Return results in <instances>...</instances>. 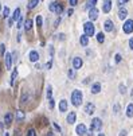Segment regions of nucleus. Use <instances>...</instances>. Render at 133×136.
Returning a JSON list of instances; mask_svg holds the SVG:
<instances>
[{"label": "nucleus", "mask_w": 133, "mask_h": 136, "mask_svg": "<svg viewBox=\"0 0 133 136\" xmlns=\"http://www.w3.org/2000/svg\"><path fill=\"white\" fill-rule=\"evenodd\" d=\"M69 77H70V78H74V73H73V70H69Z\"/></svg>", "instance_id": "obj_43"}, {"label": "nucleus", "mask_w": 133, "mask_h": 136, "mask_svg": "<svg viewBox=\"0 0 133 136\" xmlns=\"http://www.w3.org/2000/svg\"><path fill=\"white\" fill-rule=\"evenodd\" d=\"M79 42H81V45H82L83 47H86V46L89 45V38L86 35H82V36H81V39H79Z\"/></svg>", "instance_id": "obj_20"}, {"label": "nucleus", "mask_w": 133, "mask_h": 136, "mask_svg": "<svg viewBox=\"0 0 133 136\" xmlns=\"http://www.w3.org/2000/svg\"><path fill=\"white\" fill-rule=\"evenodd\" d=\"M83 30H85V35L86 36H93L94 35V24L92 22H87L83 24Z\"/></svg>", "instance_id": "obj_3"}, {"label": "nucleus", "mask_w": 133, "mask_h": 136, "mask_svg": "<svg viewBox=\"0 0 133 136\" xmlns=\"http://www.w3.org/2000/svg\"><path fill=\"white\" fill-rule=\"evenodd\" d=\"M71 102H73L74 106H79L82 104V92L75 89V90L71 93Z\"/></svg>", "instance_id": "obj_1"}, {"label": "nucleus", "mask_w": 133, "mask_h": 136, "mask_svg": "<svg viewBox=\"0 0 133 136\" xmlns=\"http://www.w3.org/2000/svg\"><path fill=\"white\" fill-rule=\"evenodd\" d=\"M96 4H97V0H89L87 4H86V8H93V7H96Z\"/></svg>", "instance_id": "obj_27"}, {"label": "nucleus", "mask_w": 133, "mask_h": 136, "mask_svg": "<svg viewBox=\"0 0 133 136\" xmlns=\"http://www.w3.org/2000/svg\"><path fill=\"white\" fill-rule=\"evenodd\" d=\"M27 102H28V94L27 93H23V96L20 97V104L24 105V104H27Z\"/></svg>", "instance_id": "obj_26"}, {"label": "nucleus", "mask_w": 133, "mask_h": 136, "mask_svg": "<svg viewBox=\"0 0 133 136\" xmlns=\"http://www.w3.org/2000/svg\"><path fill=\"white\" fill-rule=\"evenodd\" d=\"M98 136H105V133H99Z\"/></svg>", "instance_id": "obj_48"}, {"label": "nucleus", "mask_w": 133, "mask_h": 136, "mask_svg": "<svg viewBox=\"0 0 133 136\" xmlns=\"http://www.w3.org/2000/svg\"><path fill=\"white\" fill-rule=\"evenodd\" d=\"M38 2H39V0H30V3H28V10L35 8V7L38 6Z\"/></svg>", "instance_id": "obj_25"}, {"label": "nucleus", "mask_w": 133, "mask_h": 136, "mask_svg": "<svg viewBox=\"0 0 133 136\" xmlns=\"http://www.w3.org/2000/svg\"><path fill=\"white\" fill-rule=\"evenodd\" d=\"M22 26H23V18H19V22H18V29H22Z\"/></svg>", "instance_id": "obj_34"}, {"label": "nucleus", "mask_w": 133, "mask_h": 136, "mask_svg": "<svg viewBox=\"0 0 133 136\" xmlns=\"http://www.w3.org/2000/svg\"><path fill=\"white\" fill-rule=\"evenodd\" d=\"M8 15H9V10H8V8L6 7V8H4V18H8Z\"/></svg>", "instance_id": "obj_37"}, {"label": "nucleus", "mask_w": 133, "mask_h": 136, "mask_svg": "<svg viewBox=\"0 0 133 136\" xmlns=\"http://www.w3.org/2000/svg\"><path fill=\"white\" fill-rule=\"evenodd\" d=\"M118 112H120V105H118V104H116V105H114V113L117 115Z\"/></svg>", "instance_id": "obj_38"}, {"label": "nucleus", "mask_w": 133, "mask_h": 136, "mask_svg": "<svg viewBox=\"0 0 133 136\" xmlns=\"http://www.w3.org/2000/svg\"><path fill=\"white\" fill-rule=\"evenodd\" d=\"M49 106H50V108H54V98L49 100Z\"/></svg>", "instance_id": "obj_39"}, {"label": "nucleus", "mask_w": 133, "mask_h": 136, "mask_svg": "<svg viewBox=\"0 0 133 136\" xmlns=\"http://www.w3.org/2000/svg\"><path fill=\"white\" fill-rule=\"evenodd\" d=\"M128 2H129V0H117V4H118L120 7H122V6H124L125 3H128Z\"/></svg>", "instance_id": "obj_33"}, {"label": "nucleus", "mask_w": 133, "mask_h": 136, "mask_svg": "<svg viewBox=\"0 0 133 136\" xmlns=\"http://www.w3.org/2000/svg\"><path fill=\"white\" fill-rule=\"evenodd\" d=\"M38 59H39V54H38L36 51H31L30 53V61L31 62H36Z\"/></svg>", "instance_id": "obj_18"}, {"label": "nucleus", "mask_w": 133, "mask_h": 136, "mask_svg": "<svg viewBox=\"0 0 133 136\" xmlns=\"http://www.w3.org/2000/svg\"><path fill=\"white\" fill-rule=\"evenodd\" d=\"M24 112L23 111H18L16 112V117H18V121H22V120H24Z\"/></svg>", "instance_id": "obj_24"}, {"label": "nucleus", "mask_w": 133, "mask_h": 136, "mask_svg": "<svg viewBox=\"0 0 133 136\" xmlns=\"http://www.w3.org/2000/svg\"><path fill=\"white\" fill-rule=\"evenodd\" d=\"M122 30H124L125 34H132V32H133V20L128 19L124 23V26H122Z\"/></svg>", "instance_id": "obj_4"}, {"label": "nucleus", "mask_w": 133, "mask_h": 136, "mask_svg": "<svg viewBox=\"0 0 133 136\" xmlns=\"http://www.w3.org/2000/svg\"><path fill=\"white\" fill-rule=\"evenodd\" d=\"M46 67H47V69H50V67H51V61H50V62H47V65H46Z\"/></svg>", "instance_id": "obj_46"}, {"label": "nucleus", "mask_w": 133, "mask_h": 136, "mask_svg": "<svg viewBox=\"0 0 133 136\" xmlns=\"http://www.w3.org/2000/svg\"><path fill=\"white\" fill-rule=\"evenodd\" d=\"M49 8H50V11L51 12H54V13H56V15H59V13H62V11H63V6L59 2H53L49 6Z\"/></svg>", "instance_id": "obj_2"}, {"label": "nucleus", "mask_w": 133, "mask_h": 136, "mask_svg": "<svg viewBox=\"0 0 133 136\" xmlns=\"http://www.w3.org/2000/svg\"><path fill=\"white\" fill-rule=\"evenodd\" d=\"M98 10L96 7H93V8H90L89 10V18H90V20H96L97 18H98Z\"/></svg>", "instance_id": "obj_9"}, {"label": "nucleus", "mask_w": 133, "mask_h": 136, "mask_svg": "<svg viewBox=\"0 0 133 136\" xmlns=\"http://www.w3.org/2000/svg\"><path fill=\"white\" fill-rule=\"evenodd\" d=\"M75 132H77V135H79V136L86 135V132H87L86 125H85V124H78V125H77V128H75Z\"/></svg>", "instance_id": "obj_7"}, {"label": "nucleus", "mask_w": 133, "mask_h": 136, "mask_svg": "<svg viewBox=\"0 0 133 136\" xmlns=\"http://www.w3.org/2000/svg\"><path fill=\"white\" fill-rule=\"evenodd\" d=\"M69 3H70V6H71V7H74V6H77L78 0H69Z\"/></svg>", "instance_id": "obj_36"}, {"label": "nucleus", "mask_w": 133, "mask_h": 136, "mask_svg": "<svg viewBox=\"0 0 133 136\" xmlns=\"http://www.w3.org/2000/svg\"><path fill=\"white\" fill-rule=\"evenodd\" d=\"M101 92V84L99 82H96V84H93V86H92V93L93 94H97V93Z\"/></svg>", "instance_id": "obj_14"}, {"label": "nucleus", "mask_w": 133, "mask_h": 136, "mask_svg": "<svg viewBox=\"0 0 133 136\" xmlns=\"http://www.w3.org/2000/svg\"><path fill=\"white\" fill-rule=\"evenodd\" d=\"M8 24H9V27H11V26L13 24V20H12V19H8Z\"/></svg>", "instance_id": "obj_45"}, {"label": "nucleus", "mask_w": 133, "mask_h": 136, "mask_svg": "<svg viewBox=\"0 0 133 136\" xmlns=\"http://www.w3.org/2000/svg\"><path fill=\"white\" fill-rule=\"evenodd\" d=\"M75 120H77V113H75V112H70V113L67 115V123L69 124H74Z\"/></svg>", "instance_id": "obj_12"}, {"label": "nucleus", "mask_w": 133, "mask_h": 136, "mask_svg": "<svg viewBox=\"0 0 133 136\" xmlns=\"http://www.w3.org/2000/svg\"><path fill=\"white\" fill-rule=\"evenodd\" d=\"M32 24H34V22H32L31 19H27L26 23L23 24V26H24V30H26V31H30V30L32 29Z\"/></svg>", "instance_id": "obj_19"}, {"label": "nucleus", "mask_w": 133, "mask_h": 136, "mask_svg": "<svg viewBox=\"0 0 133 136\" xmlns=\"http://www.w3.org/2000/svg\"><path fill=\"white\" fill-rule=\"evenodd\" d=\"M0 8H2V4H0Z\"/></svg>", "instance_id": "obj_49"}, {"label": "nucleus", "mask_w": 133, "mask_h": 136, "mask_svg": "<svg viewBox=\"0 0 133 136\" xmlns=\"http://www.w3.org/2000/svg\"><path fill=\"white\" fill-rule=\"evenodd\" d=\"M19 18H20V8H16L15 10V12H13V15H12V18L11 19L15 22V20H19Z\"/></svg>", "instance_id": "obj_21"}, {"label": "nucleus", "mask_w": 133, "mask_h": 136, "mask_svg": "<svg viewBox=\"0 0 133 136\" xmlns=\"http://www.w3.org/2000/svg\"><path fill=\"white\" fill-rule=\"evenodd\" d=\"M4 59H6V67L8 70H11L12 67V62H13V59H12V55L11 53H7V54H4Z\"/></svg>", "instance_id": "obj_6"}, {"label": "nucleus", "mask_w": 133, "mask_h": 136, "mask_svg": "<svg viewBox=\"0 0 133 136\" xmlns=\"http://www.w3.org/2000/svg\"><path fill=\"white\" fill-rule=\"evenodd\" d=\"M104 29H105V31H106V32H110V31L113 30V22L108 19L105 23H104Z\"/></svg>", "instance_id": "obj_13"}, {"label": "nucleus", "mask_w": 133, "mask_h": 136, "mask_svg": "<svg viewBox=\"0 0 133 136\" xmlns=\"http://www.w3.org/2000/svg\"><path fill=\"white\" fill-rule=\"evenodd\" d=\"M82 59H81L79 57H75L74 59H73V67L75 69V70H77V69H81V67H82Z\"/></svg>", "instance_id": "obj_10"}, {"label": "nucleus", "mask_w": 133, "mask_h": 136, "mask_svg": "<svg viewBox=\"0 0 133 136\" xmlns=\"http://www.w3.org/2000/svg\"><path fill=\"white\" fill-rule=\"evenodd\" d=\"M42 22H43V20H42V16L39 15V16L36 18V24H38V26H42Z\"/></svg>", "instance_id": "obj_35"}, {"label": "nucleus", "mask_w": 133, "mask_h": 136, "mask_svg": "<svg viewBox=\"0 0 133 136\" xmlns=\"http://www.w3.org/2000/svg\"><path fill=\"white\" fill-rule=\"evenodd\" d=\"M46 136H54V133L53 132H49V133H46Z\"/></svg>", "instance_id": "obj_47"}, {"label": "nucleus", "mask_w": 133, "mask_h": 136, "mask_svg": "<svg viewBox=\"0 0 133 136\" xmlns=\"http://www.w3.org/2000/svg\"><path fill=\"white\" fill-rule=\"evenodd\" d=\"M114 58H116V62H121V55L120 54H116Z\"/></svg>", "instance_id": "obj_40"}, {"label": "nucleus", "mask_w": 133, "mask_h": 136, "mask_svg": "<svg viewBox=\"0 0 133 136\" xmlns=\"http://www.w3.org/2000/svg\"><path fill=\"white\" fill-rule=\"evenodd\" d=\"M126 16H128V11L125 8H120V11H118V18H120L121 20H124V19H126Z\"/></svg>", "instance_id": "obj_15"}, {"label": "nucleus", "mask_w": 133, "mask_h": 136, "mask_svg": "<svg viewBox=\"0 0 133 136\" xmlns=\"http://www.w3.org/2000/svg\"><path fill=\"white\" fill-rule=\"evenodd\" d=\"M53 125H54V128L58 131V132H61V128H59V125H58V124H56V123H53Z\"/></svg>", "instance_id": "obj_41"}, {"label": "nucleus", "mask_w": 133, "mask_h": 136, "mask_svg": "<svg viewBox=\"0 0 133 136\" xmlns=\"http://www.w3.org/2000/svg\"><path fill=\"white\" fill-rule=\"evenodd\" d=\"M0 69H2V66H0Z\"/></svg>", "instance_id": "obj_51"}, {"label": "nucleus", "mask_w": 133, "mask_h": 136, "mask_svg": "<svg viewBox=\"0 0 133 136\" xmlns=\"http://www.w3.org/2000/svg\"><path fill=\"white\" fill-rule=\"evenodd\" d=\"M16 77H18V70L13 69V70H12V76H11V81H9V84H11V85H13V82H15Z\"/></svg>", "instance_id": "obj_23"}, {"label": "nucleus", "mask_w": 133, "mask_h": 136, "mask_svg": "<svg viewBox=\"0 0 133 136\" xmlns=\"http://www.w3.org/2000/svg\"><path fill=\"white\" fill-rule=\"evenodd\" d=\"M27 136H36V132H35V129L30 128V129L27 131Z\"/></svg>", "instance_id": "obj_30"}, {"label": "nucleus", "mask_w": 133, "mask_h": 136, "mask_svg": "<svg viewBox=\"0 0 133 136\" xmlns=\"http://www.w3.org/2000/svg\"><path fill=\"white\" fill-rule=\"evenodd\" d=\"M47 98H49V100L53 98V88H51L50 85L47 86Z\"/></svg>", "instance_id": "obj_29"}, {"label": "nucleus", "mask_w": 133, "mask_h": 136, "mask_svg": "<svg viewBox=\"0 0 133 136\" xmlns=\"http://www.w3.org/2000/svg\"><path fill=\"white\" fill-rule=\"evenodd\" d=\"M126 116L128 117H133V104H129L126 108Z\"/></svg>", "instance_id": "obj_22"}, {"label": "nucleus", "mask_w": 133, "mask_h": 136, "mask_svg": "<svg viewBox=\"0 0 133 136\" xmlns=\"http://www.w3.org/2000/svg\"><path fill=\"white\" fill-rule=\"evenodd\" d=\"M120 136H126V131H125V129H122L121 132H120Z\"/></svg>", "instance_id": "obj_44"}, {"label": "nucleus", "mask_w": 133, "mask_h": 136, "mask_svg": "<svg viewBox=\"0 0 133 136\" xmlns=\"http://www.w3.org/2000/svg\"><path fill=\"white\" fill-rule=\"evenodd\" d=\"M120 93L121 94H125L126 93V88H125V85H122V84L120 85Z\"/></svg>", "instance_id": "obj_31"}, {"label": "nucleus", "mask_w": 133, "mask_h": 136, "mask_svg": "<svg viewBox=\"0 0 133 136\" xmlns=\"http://www.w3.org/2000/svg\"><path fill=\"white\" fill-rule=\"evenodd\" d=\"M101 128H102V121H101V119H98V117L93 119V120H92V128H90V129L94 132V131H99Z\"/></svg>", "instance_id": "obj_5"}, {"label": "nucleus", "mask_w": 133, "mask_h": 136, "mask_svg": "<svg viewBox=\"0 0 133 136\" xmlns=\"http://www.w3.org/2000/svg\"><path fill=\"white\" fill-rule=\"evenodd\" d=\"M112 10V0H105V3H104V7H102V11L108 13V12H110Z\"/></svg>", "instance_id": "obj_11"}, {"label": "nucleus", "mask_w": 133, "mask_h": 136, "mask_svg": "<svg viewBox=\"0 0 133 136\" xmlns=\"http://www.w3.org/2000/svg\"><path fill=\"white\" fill-rule=\"evenodd\" d=\"M4 51H6V45H4V43H2V45H0V54H2V55H4V54H6V53H4Z\"/></svg>", "instance_id": "obj_32"}, {"label": "nucleus", "mask_w": 133, "mask_h": 136, "mask_svg": "<svg viewBox=\"0 0 133 136\" xmlns=\"http://www.w3.org/2000/svg\"><path fill=\"white\" fill-rule=\"evenodd\" d=\"M94 111H96V105L93 104V102H87L86 105H85V113L87 115H93Z\"/></svg>", "instance_id": "obj_8"}, {"label": "nucleus", "mask_w": 133, "mask_h": 136, "mask_svg": "<svg viewBox=\"0 0 133 136\" xmlns=\"http://www.w3.org/2000/svg\"><path fill=\"white\" fill-rule=\"evenodd\" d=\"M129 47L133 50V38H130V39H129Z\"/></svg>", "instance_id": "obj_42"}, {"label": "nucleus", "mask_w": 133, "mask_h": 136, "mask_svg": "<svg viewBox=\"0 0 133 136\" xmlns=\"http://www.w3.org/2000/svg\"><path fill=\"white\" fill-rule=\"evenodd\" d=\"M97 40L99 42V43H104V40H105V35H104L102 32H98V34H97Z\"/></svg>", "instance_id": "obj_28"}, {"label": "nucleus", "mask_w": 133, "mask_h": 136, "mask_svg": "<svg viewBox=\"0 0 133 136\" xmlns=\"http://www.w3.org/2000/svg\"><path fill=\"white\" fill-rule=\"evenodd\" d=\"M12 123V113H6V116H4V124L6 125H11Z\"/></svg>", "instance_id": "obj_16"}, {"label": "nucleus", "mask_w": 133, "mask_h": 136, "mask_svg": "<svg viewBox=\"0 0 133 136\" xmlns=\"http://www.w3.org/2000/svg\"><path fill=\"white\" fill-rule=\"evenodd\" d=\"M59 111L61 112H66V111H67V101H66V100H61V102H59Z\"/></svg>", "instance_id": "obj_17"}, {"label": "nucleus", "mask_w": 133, "mask_h": 136, "mask_svg": "<svg viewBox=\"0 0 133 136\" xmlns=\"http://www.w3.org/2000/svg\"><path fill=\"white\" fill-rule=\"evenodd\" d=\"M132 96H133V92H132Z\"/></svg>", "instance_id": "obj_50"}]
</instances>
